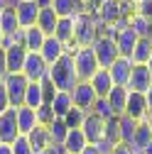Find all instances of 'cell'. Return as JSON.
<instances>
[{
	"label": "cell",
	"instance_id": "obj_1",
	"mask_svg": "<svg viewBox=\"0 0 152 154\" xmlns=\"http://www.w3.org/2000/svg\"><path fill=\"white\" fill-rule=\"evenodd\" d=\"M49 81L54 83L56 91H74L76 83H79V73H76V66H74V54H64L56 64L49 66Z\"/></svg>",
	"mask_w": 152,
	"mask_h": 154
},
{
	"label": "cell",
	"instance_id": "obj_2",
	"mask_svg": "<svg viewBox=\"0 0 152 154\" xmlns=\"http://www.w3.org/2000/svg\"><path fill=\"white\" fill-rule=\"evenodd\" d=\"M74 42L76 47H93V42L101 37V22L96 12H79L74 17Z\"/></svg>",
	"mask_w": 152,
	"mask_h": 154
},
{
	"label": "cell",
	"instance_id": "obj_3",
	"mask_svg": "<svg viewBox=\"0 0 152 154\" xmlns=\"http://www.w3.org/2000/svg\"><path fill=\"white\" fill-rule=\"evenodd\" d=\"M74 66H76V73H79V81H91V76L101 69L93 47H79L76 49L74 51Z\"/></svg>",
	"mask_w": 152,
	"mask_h": 154
},
{
	"label": "cell",
	"instance_id": "obj_4",
	"mask_svg": "<svg viewBox=\"0 0 152 154\" xmlns=\"http://www.w3.org/2000/svg\"><path fill=\"white\" fill-rule=\"evenodd\" d=\"M22 73H25V79H27L30 83H42L44 79H49V64L42 59L40 51H27Z\"/></svg>",
	"mask_w": 152,
	"mask_h": 154
},
{
	"label": "cell",
	"instance_id": "obj_5",
	"mask_svg": "<svg viewBox=\"0 0 152 154\" xmlns=\"http://www.w3.org/2000/svg\"><path fill=\"white\" fill-rule=\"evenodd\" d=\"M3 86L8 91L10 105L12 108H22L25 105V93H27V86H30V81L25 79V73H8L3 79Z\"/></svg>",
	"mask_w": 152,
	"mask_h": 154
},
{
	"label": "cell",
	"instance_id": "obj_6",
	"mask_svg": "<svg viewBox=\"0 0 152 154\" xmlns=\"http://www.w3.org/2000/svg\"><path fill=\"white\" fill-rule=\"evenodd\" d=\"M93 51H96V59H98L101 69H110L113 61L120 56V51L116 47V39H110V37H98L93 42Z\"/></svg>",
	"mask_w": 152,
	"mask_h": 154
},
{
	"label": "cell",
	"instance_id": "obj_7",
	"mask_svg": "<svg viewBox=\"0 0 152 154\" xmlns=\"http://www.w3.org/2000/svg\"><path fill=\"white\" fill-rule=\"evenodd\" d=\"M71 100H74V108H79L84 112H91L93 103L98 100V95H96V91H93V86L88 81H79L76 88L71 91Z\"/></svg>",
	"mask_w": 152,
	"mask_h": 154
},
{
	"label": "cell",
	"instance_id": "obj_8",
	"mask_svg": "<svg viewBox=\"0 0 152 154\" xmlns=\"http://www.w3.org/2000/svg\"><path fill=\"white\" fill-rule=\"evenodd\" d=\"M20 137V127H17V108H10L0 115V144H12Z\"/></svg>",
	"mask_w": 152,
	"mask_h": 154
},
{
	"label": "cell",
	"instance_id": "obj_9",
	"mask_svg": "<svg viewBox=\"0 0 152 154\" xmlns=\"http://www.w3.org/2000/svg\"><path fill=\"white\" fill-rule=\"evenodd\" d=\"M150 88H152V73H150V69L147 66H140V64H132L128 91L130 93H147Z\"/></svg>",
	"mask_w": 152,
	"mask_h": 154
},
{
	"label": "cell",
	"instance_id": "obj_10",
	"mask_svg": "<svg viewBox=\"0 0 152 154\" xmlns=\"http://www.w3.org/2000/svg\"><path fill=\"white\" fill-rule=\"evenodd\" d=\"M81 130H84V134H86L88 144H101V142L106 140V120L96 118V115H91V112L86 115Z\"/></svg>",
	"mask_w": 152,
	"mask_h": 154
},
{
	"label": "cell",
	"instance_id": "obj_11",
	"mask_svg": "<svg viewBox=\"0 0 152 154\" xmlns=\"http://www.w3.org/2000/svg\"><path fill=\"white\" fill-rule=\"evenodd\" d=\"M15 15H17V20H20L22 29L34 27L37 17H40V5H37V0H20L17 8H15Z\"/></svg>",
	"mask_w": 152,
	"mask_h": 154
},
{
	"label": "cell",
	"instance_id": "obj_12",
	"mask_svg": "<svg viewBox=\"0 0 152 154\" xmlns=\"http://www.w3.org/2000/svg\"><path fill=\"white\" fill-rule=\"evenodd\" d=\"M108 71H110L113 86H125V88H128L130 73H132V59H128V56H118V59L113 61V66H110Z\"/></svg>",
	"mask_w": 152,
	"mask_h": 154
},
{
	"label": "cell",
	"instance_id": "obj_13",
	"mask_svg": "<svg viewBox=\"0 0 152 154\" xmlns=\"http://www.w3.org/2000/svg\"><path fill=\"white\" fill-rule=\"evenodd\" d=\"M125 115L132 118L135 122H145L147 120V103H145V93H130L128 95V108H125Z\"/></svg>",
	"mask_w": 152,
	"mask_h": 154
},
{
	"label": "cell",
	"instance_id": "obj_14",
	"mask_svg": "<svg viewBox=\"0 0 152 154\" xmlns=\"http://www.w3.org/2000/svg\"><path fill=\"white\" fill-rule=\"evenodd\" d=\"M128 95H130V91H128L125 86H113V91L106 95V100H108V105H110V110H113L116 118H123V115H125Z\"/></svg>",
	"mask_w": 152,
	"mask_h": 154
},
{
	"label": "cell",
	"instance_id": "obj_15",
	"mask_svg": "<svg viewBox=\"0 0 152 154\" xmlns=\"http://www.w3.org/2000/svg\"><path fill=\"white\" fill-rule=\"evenodd\" d=\"M5 59H8V73H22L27 49L22 44H10V47H5Z\"/></svg>",
	"mask_w": 152,
	"mask_h": 154
},
{
	"label": "cell",
	"instance_id": "obj_16",
	"mask_svg": "<svg viewBox=\"0 0 152 154\" xmlns=\"http://www.w3.org/2000/svg\"><path fill=\"white\" fill-rule=\"evenodd\" d=\"M71 108H74L71 93H69V91H56V93H54V98H52V103H49L52 115H54V118H59V120H64L66 115H69Z\"/></svg>",
	"mask_w": 152,
	"mask_h": 154
},
{
	"label": "cell",
	"instance_id": "obj_17",
	"mask_svg": "<svg viewBox=\"0 0 152 154\" xmlns=\"http://www.w3.org/2000/svg\"><path fill=\"white\" fill-rule=\"evenodd\" d=\"M40 54H42V59L52 66V64H56V61L66 54V47L56 39V37H47V39H44V47L40 49Z\"/></svg>",
	"mask_w": 152,
	"mask_h": 154
},
{
	"label": "cell",
	"instance_id": "obj_18",
	"mask_svg": "<svg viewBox=\"0 0 152 154\" xmlns=\"http://www.w3.org/2000/svg\"><path fill=\"white\" fill-rule=\"evenodd\" d=\"M64 152L66 154H81L86 147H88V140H86V134H84V130L81 127H74V130H69V134H66V140H64Z\"/></svg>",
	"mask_w": 152,
	"mask_h": 154
},
{
	"label": "cell",
	"instance_id": "obj_19",
	"mask_svg": "<svg viewBox=\"0 0 152 154\" xmlns=\"http://www.w3.org/2000/svg\"><path fill=\"white\" fill-rule=\"evenodd\" d=\"M152 144V130L147 122H140L138 130H135V137H132V142L128 144L132 149V154H145V149Z\"/></svg>",
	"mask_w": 152,
	"mask_h": 154
},
{
	"label": "cell",
	"instance_id": "obj_20",
	"mask_svg": "<svg viewBox=\"0 0 152 154\" xmlns=\"http://www.w3.org/2000/svg\"><path fill=\"white\" fill-rule=\"evenodd\" d=\"M140 42V37L132 32L130 27H125V29H120L118 32V37H116V47H118V51H120V56H132V49H135V44Z\"/></svg>",
	"mask_w": 152,
	"mask_h": 154
},
{
	"label": "cell",
	"instance_id": "obj_21",
	"mask_svg": "<svg viewBox=\"0 0 152 154\" xmlns=\"http://www.w3.org/2000/svg\"><path fill=\"white\" fill-rule=\"evenodd\" d=\"M88 83L93 86V91H96L98 98H106V95L113 91V79H110V71H108V69H98L96 73L91 76Z\"/></svg>",
	"mask_w": 152,
	"mask_h": 154
},
{
	"label": "cell",
	"instance_id": "obj_22",
	"mask_svg": "<svg viewBox=\"0 0 152 154\" xmlns=\"http://www.w3.org/2000/svg\"><path fill=\"white\" fill-rule=\"evenodd\" d=\"M44 39H47V34L37 27V25L22 29V47H25L27 51H40V49L44 47Z\"/></svg>",
	"mask_w": 152,
	"mask_h": 154
},
{
	"label": "cell",
	"instance_id": "obj_23",
	"mask_svg": "<svg viewBox=\"0 0 152 154\" xmlns=\"http://www.w3.org/2000/svg\"><path fill=\"white\" fill-rule=\"evenodd\" d=\"M25 137H27V142H30V147H32L34 154H40V152H44L47 147H52L49 132H47V127H42V125H37L30 134H25Z\"/></svg>",
	"mask_w": 152,
	"mask_h": 154
},
{
	"label": "cell",
	"instance_id": "obj_24",
	"mask_svg": "<svg viewBox=\"0 0 152 154\" xmlns=\"http://www.w3.org/2000/svg\"><path fill=\"white\" fill-rule=\"evenodd\" d=\"M56 25H59V15L54 12V8H42L40 10V17H37V27H40L47 37H54Z\"/></svg>",
	"mask_w": 152,
	"mask_h": 154
},
{
	"label": "cell",
	"instance_id": "obj_25",
	"mask_svg": "<svg viewBox=\"0 0 152 154\" xmlns=\"http://www.w3.org/2000/svg\"><path fill=\"white\" fill-rule=\"evenodd\" d=\"M47 105V98H44V86L42 83H30L27 86V93H25V108H32V110H40Z\"/></svg>",
	"mask_w": 152,
	"mask_h": 154
},
{
	"label": "cell",
	"instance_id": "obj_26",
	"mask_svg": "<svg viewBox=\"0 0 152 154\" xmlns=\"http://www.w3.org/2000/svg\"><path fill=\"white\" fill-rule=\"evenodd\" d=\"M37 125H40V120H37V110L32 108H17V127H20V134H30Z\"/></svg>",
	"mask_w": 152,
	"mask_h": 154
},
{
	"label": "cell",
	"instance_id": "obj_27",
	"mask_svg": "<svg viewBox=\"0 0 152 154\" xmlns=\"http://www.w3.org/2000/svg\"><path fill=\"white\" fill-rule=\"evenodd\" d=\"M52 8H54V12L59 17H76L79 12H86L84 10V0H54Z\"/></svg>",
	"mask_w": 152,
	"mask_h": 154
},
{
	"label": "cell",
	"instance_id": "obj_28",
	"mask_svg": "<svg viewBox=\"0 0 152 154\" xmlns=\"http://www.w3.org/2000/svg\"><path fill=\"white\" fill-rule=\"evenodd\" d=\"M128 27L135 32L140 39H150V32H152V20H147V17H142V15H132L130 20H128Z\"/></svg>",
	"mask_w": 152,
	"mask_h": 154
},
{
	"label": "cell",
	"instance_id": "obj_29",
	"mask_svg": "<svg viewBox=\"0 0 152 154\" xmlns=\"http://www.w3.org/2000/svg\"><path fill=\"white\" fill-rule=\"evenodd\" d=\"M47 132H49V140H52V144H64V140H66V134H69V127H66V122L64 120H59V118H54L49 125H47Z\"/></svg>",
	"mask_w": 152,
	"mask_h": 154
},
{
	"label": "cell",
	"instance_id": "obj_30",
	"mask_svg": "<svg viewBox=\"0 0 152 154\" xmlns=\"http://www.w3.org/2000/svg\"><path fill=\"white\" fill-rule=\"evenodd\" d=\"M0 29L5 32V37H15L17 32H20L22 27H20V20H17V15H15V10H5L3 15H0Z\"/></svg>",
	"mask_w": 152,
	"mask_h": 154
},
{
	"label": "cell",
	"instance_id": "obj_31",
	"mask_svg": "<svg viewBox=\"0 0 152 154\" xmlns=\"http://www.w3.org/2000/svg\"><path fill=\"white\" fill-rule=\"evenodd\" d=\"M150 56H152V42L150 39H140L135 44V49H132V64H140V66H147L150 61Z\"/></svg>",
	"mask_w": 152,
	"mask_h": 154
},
{
	"label": "cell",
	"instance_id": "obj_32",
	"mask_svg": "<svg viewBox=\"0 0 152 154\" xmlns=\"http://www.w3.org/2000/svg\"><path fill=\"white\" fill-rule=\"evenodd\" d=\"M106 142H108L110 147L123 144V140H120V118L106 120Z\"/></svg>",
	"mask_w": 152,
	"mask_h": 154
},
{
	"label": "cell",
	"instance_id": "obj_33",
	"mask_svg": "<svg viewBox=\"0 0 152 154\" xmlns=\"http://www.w3.org/2000/svg\"><path fill=\"white\" fill-rule=\"evenodd\" d=\"M138 125H140V122H135L132 118H128V115H123V118H120V140H123V144H130V142H132Z\"/></svg>",
	"mask_w": 152,
	"mask_h": 154
},
{
	"label": "cell",
	"instance_id": "obj_34",
	"mask_svg": "<svg viewBox=\"0 0 152 154\" xmlns=\"http://www.w3.org/2000/svg\"><path fill=\"white\" fill-rule=\"evenodd\" d=\"M91 115H96V118H101V120H110V118H116L106 98H98L96 103H93V108H91Z\"/></svg>",
	"mask_w": 152,
	"mask_h": 154
},
{
	"label": "cell",
	"instance_id": "obj_35",
	"mask_svg": "<svg viewBox=\"0 0 152 154\" xmlns=\"http://www.w3.org/2000/svg\"><path fill=\"white\" fill-rule=\"evenodd\" d=\"M86 115H88V112H84V110H79V108H71V110H69V115L64 118V122H66V127H69V130L81 127V125H84V120H86Z\"/></svg>",
	"mask_w": 152,
	"mask_h": 154
},
{
	"label": "cell",
	"instance_id": "obj_36",
	"mask_svg": "<svg viewBox=\"0 0 152 154\" xmlns=\"http://www.w3.org/2000/svg\"><path fill=\"white\" fill-rule=\"evenodd\" d=\"M10 147H12V154H34L25 134H20V137H17V140H15V142H12Z\"/></svg>",
	"mask_w": 152,
	"mask_h": 154
},
{
	"label": "cell",
	"instance_id": "obj_37",
	"mask_svg": "<svg viewBox=\"0 0 152 154\" xmlns=\"http://www.w3.org/2000/svg\"><path fill=\"white\" fill-rule=\"evenodd\" d=\"M135 12L147 17V20H152V0H140V3L135 5Z\"/></svg>",
	"mask_w": 152,
	"mask_h": 154
},
{
	"label": "cell",
	"instance_id": "obj_38",
	"mask_svg": "<svg viewBox=\"0 0 152 154\" xmlns=\"http://www.w3.org/2000/svg\"><path fill=\"white\" fill-rule=\"evenodd\" d=\"M12 105H10V98H8V91H5V86H3V81H0V115H3L5 110H10Z\"/></svg>",
	"mask_w": 152,
	"mask_h": 154
},
{
	"label": "cell",
	"instance_id": "obj_39",
	"mask_svg": "<svg viewBox=\"0 0 152 154\" xmlns=\"http://www.w3.org/2000/svg\"><path fill=\"white\" fill-rule=\"evenodd\" d=\"M8 76V59H5V47H0V81Z\"/></svg>",
	"mask_w": 152,
	"mask_h": 154
},
{
	"label": "cell",
	"instance_id": "obj_40",
	"mask_svg": "<svg viewBox=\"0 0 152 154\" xmlns=\"http://www.w3.org/2000/svg\"><path fill=\"white\" fill-rule=\"evenodd\" d=\"M40 154H66V152H64V147H59V144H52V147H47V149L40 152Z\"/></svg>",
	"mask_w": 152,
	"mask_h": 154
},
{
	"label": "cell",
	"instance_id": "obj_41",
	"mask_svg": "<svg viewBox=\"0 0 152 154\" xmlns=\"http://www.w3.org/2000/svg\"><path fill=\"white\" fill-rule=\"evenodd\" d=\"M110 154H132V149H130L128 144H118V147H113Z\"/></svg>",
	"mask_w": 152,
	"mask_h": 154
},
{
	"label": "cell",
	"instance_id": "obj_42",
	"mask_svg": "<svg viewBox=\"0 0 152 154\" xmlns=\"http://www.w3.org/2000/svg\"><path fill=\"white\" fill-rule=\"evenodd\" d=\"M81 154H101V149H98L96 144H88V147H86V149H84Z\"/></svg>",
	"mask_w": 152,
	"mask_h": 154
},
{
	"label": "cell",
	"instance_id": "obj_43",
	"mask_svg": "<svg viewBox=\"0 0 152 154\" xmlns=\"http://www.w3.org/2000/svg\"><path fill=\"white\" fill-rule=\"evenodd\" d=\"M145 103H147V110H150V115H152V88L145 93Z\"/></svg>",
	"mask_w": 152,
	"mask_h": 154
},
{
	"label": "cell",
	"instance_id": "obj_44",
	"mask_svg": "<svg viewBox=\"0 0 152 154\" xmlns=\"http://www.w3.org/2000/svg\"><path fill=\"white\" fill-rule=\"evenodd\" d=\"M0 154H12V147L10 144H0Z\"/></svg>",
	"mask_w": 152,
	"mask_h": 154
},
{
	"label": "cell",
	"instance_id": "obj_45",
	"mask_svg": "<svg viewBox=\"0 0 152 154\" xmlns=\"http://www.w3.org/2000/svg\"><path fill=\"white\" fill-rule=\"evenodd\" d=\"M5 39H8V37H5V32L0 29V47H5Z\"/></svg>",
	"mask_w": 152,
	"mask_h": 154
},
{
	"label": "cell",
	"instance_id": "obj_46",
	"mask_svg": "<svg viewBox=\"0 0 152 154\" xmlns=\"http://www.w3.org/2000/svg\"><path fill=\"white\" fill-rule=\"evenodd\" d=\"M5 10H8V5H5V0H0V15H3Z\"/></svg>",
	"mask_w": 152,
	"mask_h": 154
},
{
	"label": "cell",
	"instance_id": "obj_47",
	"mask_svg": "<svg viewBox=\"0 0 152 154\" xmlns=\"http://www.w3.org/2000/svg\"><path fill=\"white\" fill-rule=\"evenodd\" d=\"M147 125H150V130H152V115H147V120H145Z\"/></svg>",
	"mask_w": 152,
	"mask_h": 154
},
{
	"label": "cell",
	"instance_id": "obj_48",
	"mask_svg": "<svg viewBox=\"0 0 152 154\" xmlns=\"http://www.w3.org/2000/svg\"><path fill=\"white\" fill-rule=\"evenodd\" d=\"M147 69H150V73H152V56H150V61H147Z\"/></svg>",
	"mask_w": 152,
	"mask_h": 154
},
{
	"label": "cell",
	"instance_id": "obj_49",
	"mask_svg": "<svg viewBox=\"0 0 152 154\" xmlns=\"http://www.w3.org/2000/svg\"><path fill=\"white\" fill-rule=\"evenodd\" d=\"M145 154H152V144H150V147H147V149H145Z\"/></svg>",
	"mask_w": 152,
	"mask_h": 154
},
{
	"label": "cell",
	"instance_id": "obj_50",
	"mask_svg": "<svg viewBox=\"0 0 152 154\" xmlns=\"http://www.w3.org/2000/svg\"><path fill=\"white\" fill-rule=\"evenodd\" d=\"M130 3H135V5H138V3H140V0H130Z\"/></svg>",
	"mask_w": 152,
	"mask_h": 154
},
{
	"label": "cell",
	"instance_id": "obj_51",
	"mask_svg": "<svg viewBox=\"0 0 152 154\" xmlns=\"http://www.w3.org/2000/svg\"><path fill=\"white\" fill-rule=\"evenodd\" d=\"M150 42H152V32H150Z\"/></svg>",
	"mask_w": 152,
	"mask_h": 154
}]
</instances>
